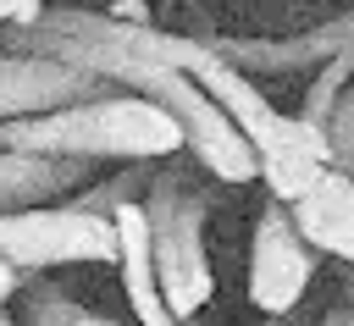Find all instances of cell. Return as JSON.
<instances>
[{"instance_id":"6da1fadb","label":"cell","mask_w":354,"mask_h":326,"mask_svg":"<svg viewBox=\"0 0 354 326\" xmlns=\"http://www.w3.org/2000/svg\"><path fill=\"white\" fill-rule=\"evenodd\" d=\"M0 149L22 155H72V160H171L188 149L177 116L149 94H94L39 116H0Z\"/></svg>"},{"instance_id":"7a4b0ae2","label":"cell","mask_w":354,"mask_h":326,"mask_svg":"<svg viewBox=\"0 0 354 326\" xmlns=\"http://www.w3.org/2000/svg\"><path fill=\"white\" fill-rule=\"evenodd\" d=\"M144 210H149V249H155L160 293L171 315L188 320L216 298V271L205 254V210H210L205 188L194 182V171H183V160H160L144 193Z\"/></svg>"},{"instance_id":"3957f363","label":"cell","mask_w":354,"mask_h":326,"mask_svg":"<svg viewBox=\"0 0 354 326\" xmlns=\"http://www.w3.org/2000/svg\"><path fill=\"white\" fill-rule=\"evenodd\" d=\"M122 88L149 94L155 105H166V111L177 116L183 138H188V155H194L216 182H227V188H238V182H260V149L249 144V133L227 116V105H221L188 66H171V61H138V66L127 72Z\"/></svg>"},{"instance_id":"277c9868","label":"cell","mask_w":354,"mask_h":326,"mask_svg":"<svg viewBox=\"0 0 354 326\" xmlns=\"http://www.w3.org/2000/svg\"><path fill=\"white\" fill-rule=\"evenodd\" d=\"M0 254L22 271L116 265L122 238H116V215L83 204H22V210H0Z\"/></svg>"},{"instance_id":"5b68a950","label":"cell","mask_w":354,"mask_h":326,"mask_svg":"<svg viewBox=\"0 0 354 326\" xmlns=\"http://www.w3.org/2000/svg\"><path fill=\"white\" fill-rule=\"evenodd\" d=\"M188 72L227 105V116L249 133V144L260 149V160H321V166H332V138H326L321 127L299 122V116H282V111L254 88V77L238 72V66H227L205 39L194 44Z\"/></svg>"},{"instance_id":"8992f818","label":"cell","mask_w":354,"mask_h":326,"mask_svg":"<svg viewBox=\"0 0 354 326\" xmlns=\"http://www.w3.org/2000/svg\"><path fill=\"white\" fill-rule=\"evenodd\" d=\"M310 276H315V243L299 232L282 199H266L249 238V304L260 315H288L304 304Z\"/></svg>"},{"instance_id":"52a82bcc","label":"cell","mask_w":354,"mask_h":326,"mask_svg":"<svg viewBox=\"0 0 354 326\" xmlns=\"http://www.w3.org/2000/svg\"><path fill=\"white\" fill-rule=\"evenodd\" d=\"M111 88H116V83L83 72V66H72V61L0 50V116H39V111H61V105L111 94Z\"/></svg>"},{"instance_id":"ba28073f","label":"cell","mask_w":354,"mask_h":326,"mask_svg":"<svg viewBox=\"0 0 354 326\" xmlns=\"http://www.w3.org/2000/svg\"><path fill=\"white\" fill-rule=\"evenodd\" d=\"M299 232L315 243V254H332L343 265H354V171L343 166H326L315 177V188L304 199L288 204Z\"/></svg>"},{"instance_id":"9c48e42d","label":"cell","mask_w":354,"mask_h":326,"mask_svg":"<svg viewBox=\"0 0 354 326\" xmlns=\"http://www.w3.org/2000/svg\"><path fill=\"white\" fill-rule=\"evenodd\" d=\"M88 166H94V160L0 149V210H22V204H55L61 193L88 188Z\"/></svg>"},{"instance_id":"30bf717a","label":"cell","mask_w":354,"mask_h":326,"mask_svg":"<svg viewBox=\"0 0 354 326\" xmlns=\"http://www.w3.org/2000/svg\"><path fill=\"white\" fill-rule=\"evenodd\" d=\"M11 315L22 320V326H122V320H111V315H100V309H83V304H72L50 276H39V271H28L22 276V287L11 293Z\"/></svg>"},{"instance_id":"8fae6325","label":"cell","mask_w":354,"mask_h":326,"mask_svg":"<svg viewBox=\"0 0 354 326\" xmlns=\"http://www.w3.org/2000/svg\"><path fill=\"white\" fill-rule=\"evenodd\" d=\"M348 83H354V50H343V55H332L326 66H315V72H310V88L299 94V111H293V116L326 133V122H332L337 99L348 94Z\"/></svg>"},{"instance_id":"7c38bea8","label":"cell","mask_w":354,"mask_h":326,"mask_svg":"<svg viewBox=\"0 0 354 326\" xmlns=\"http://www.w3.org/2000/svg\"><path fill=\"white\" fill-rule=\"evenodd\" d=\"M155 171H160V160H127V171H116L111 182H88V188H83L72 204L100 210V215H116L122 204H133V199H144V193H149Z\"/></svg>"},{"instance_id":"4fadbf2b","label":"cell","mask_w":354,"mask_h":326,"mask_svg":"<svg viewBox=\"0 0 354 326\" xmlns=\"http://www.w3.org/2000/svg\"><path fill=\"white\" fill-rule=\"evenodd\" d=\"M326 138H332V166L354 171V83H348V94L337 99V111H332V122H326Z\"/></svg>"},{"instance_id":"5bb4252c","label":"cell","mask_w":354,"mask_h":326,"mask_svg":"<svg viewBox=\"0 0 354 326\" xmlns=\"http://www.w3.org/2000/svg\"><path fill=\"white\" fill-rule=\"evenodd\" d=\"M44 17V0H0V22H17V28H33Z\"/></svg>"},{"instance_id":"9a60e30c","label":"cell","mask_w":354,"mask_h":326,"mask_svg":"<svg viewBox=\"0 0 354 326\" xmlns=\"http://www.w3.org/2000/svg\"><path fill=\"white\" fill-rule=\"evenodd\" d=\"M111 17H122V22H149V6H144V0H111Z\"/></svg>"},{"instance_id":"2e32d148","label":"cell","mask_w":354,"mask_h":326,"mask_svg":"<svg viewBox=\"0 0 354 326\" xmlns=\"http://www.w3.org/2000/svg\"><path fill=\"white\" fill-rule=\"evenodd\" d=\"M315 326H354V309H348V304H337V309H326Z\"/></svg>"},{"instance_id":"e0dca14e","label":"cell","mask_w":354,"mask_h":326,"mask_svg":"<svg viewBox=\"0 0 354 326\" xmlns=\"http://www.w3.org/2000/svg\"><path fill=\"white\" fill-rule=\"evenodd\" d=\"M260 326H304V320H299V315H293V309H288V315H266V320H260Z\"/></svg>"},{"instance_id":"ac0fdd59","label":"cell","mask_w":354,"mask_h":326,"mask_svg":"<svg viewBox=\"0 0 354 326\" xmlns=\"http://www.w3.org/2000/svg\"><path fill=\"white\" fill-rule=\"evenodd\" d=\"M0 326H17V320H11V315H6V304H0Z\"/></svg>"},{"instance_id":"d6986e66","label":"cell","mask_w":354,"mask_h":326,"mask_svg":"<svg viewBox=\"0 0 354 326\" xmlns=\"http://www.w3.org/2000/svg\"><path fill=\"white\" fill-rule=\"evenodd\" d=\"M0 304H6V298H0Z\"/></svg>"}]
</instances>
